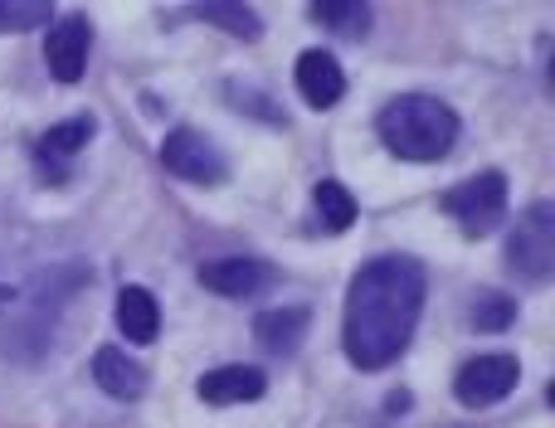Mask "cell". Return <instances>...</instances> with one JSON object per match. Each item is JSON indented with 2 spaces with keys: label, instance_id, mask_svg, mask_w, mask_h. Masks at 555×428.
<instances>
[{
  "label": "cell",
  "instance_id": "cell-1",
  "mask_svg": "<svg viewBox=\"0 0 555 428\" xmlns=\"http://www.w3.org/2000/svg\"><path fill=\"white\" fill-rule=\"evenodd\" d=\"M424 312V268L404 254H380L346 287V355L361 371L400 361Z\"/></svg>",
  "mask_w": 555,
  "mask_h": 428
},
{
  "label": "cell",
  "instance_id": "cell-2",
  "mask_svg": "<svg viewBox=\"0 0 555 428\" xmlns=\"http://www.w3.org/2000/svg\"><path fill=\"white\" fill-rule=\"evenodd\" d=\"M375 132L400 161H439L459 142V113L429 93H404L380 107Z\"/></svg>",
  "mask_w": 555,
  "mask_h": 428
},
{
  "label": "cell",
  "instance_id": "cell-3",
  "mask_svg": "<svg viewBox=\"0 0 555 428\" xmlns=\"http://www.w3.org/2000/svg\"><path fill=\"white\" fill-rule=\"evenodd\" d=\"M443 215L459 219V229L468 238H482L502 224L507 215V176L502 171H478L468 181H459L453 191H443Z\"/></svg>",
  "mask_w": 555,
  "mask_h": 428
},
{
  "label": "cell",
  "instance_id": "cell-4",
  "mask_svg": "<svg viewBox=\"0 0 555 428\" xmlns=\"http://www.w3.org/2000/svg\"><path fill=\"white\" fill-rule=\"evenodd\" d=\"M507 263H512V273H521L537 287L551 277V268H555V210L546 200L531 205V210L517 219V229L507 234Z\"/></svg>",
  "mask_w": 555,
  "mask_h": 428
},
{
  "label": "cell",
  "instance_id": "cell-5",
  "mask_svg": "<svg viewBox=\"0 0 555 428\" xmlns=\"http://www.w3.org/2000/svg\"><path fill=\"white\" fill-rule=\"evenodd\" d=\"M517 375H521V365H517V355H507V351L473 355L459 371V380H453V394H459L463 410H492V404H502L517 390Z\"/></svg>",
  "mask_w": 555,
  "mask_h": 428
},
{
  "label": "cell",
  "instance_id": "cell-6",
  "mask_svg": "<svg viewBox=\"0 0 555 428\" xmlns=\"http://www.w3.org/2000/svg\"><path fill=\"white\" fill-rule=\"evenodd\" d=\"M162 166L171 176H181V181H191V185H220L224 181L220 146H215L205 132H195V127H176V132L166 137L162 142Z\"/></svg>",
  "mask_w": 555,
  "mask_h": 428
},
{
  "label": "cell",
  "instance_id": "cell-7",
  "mask_svg": "<svg viewBox=\"0 0 555 428\" xmlns=\"http://www.w3.org/2000/svg\"><path fill=\"white\" fill-rule=\"evenodd\" d=\"M88 44H93V25H88L83 15H59L44 39L49 74H54L59 83H78L88 68Z\"/></svg>",
  "mask_w": 555,
  "mask_h": 428
},
{
  "label": "cell",
  "instance_id": "cell-8",
  "mask_svg": "<svg viewBox=\"0 0 555 428\" xmlns=\"http://www.w3.org/2000/svg\"><path fill=\"white\" fill-rule=\"evenodd\" d=\"M273 283V268L259 263V258H215V263L201 268V287L220 297H254Z\"/></svg>",
  "mask_w": 555,
  "mask_h": 428
},
{
  "label": "cell",
  "instance_id": "cell-9",
  "mask_svg": "<svg viewBox=\"0 0 555 428\" xmlns=\"http://www.w3.org/2000/svg\"><path fill=\"white\" fill-rule=\"evenodd\" d=\"M297 93L307 98V107H332L341 103L346 93V74L341 64H336V54H326V49H307L302 59H297Z\"/></svg>",
  "mask_w": 555,
  "mask_h": 428
},
{
  "label": "cell",
  "instance_id": "cell-10",
  "mask_svg": "<svg viewBox=\"0 0 555 428\" xmlns=\"http://www.w3.org/2000/svg\"><path fill=\"white\" fill-rule=\"evenodd\" d=\"M195 390L205 404H254L269 390V375L254 365H220V371H205Z\"/></svg>",
  "mask_w": 555,
  "mask_h": 428
},
{
  "label": "cell",
  "instance_id": "cell-11",
  "mask_svg": "<svg viewBox=\"0 0 555 428\" xmlns=\"http://www.w3.org/2000/svg\"><path fill=\"white\" fill-rule=\"evenodd\" d=\"M93 380H98V390H107L113 400H142V390H146V371L127 351H117V346H98Z\"/></svg>",
  "mask_w": 555,
  "mask_h": 428
},
{
  "label": "cell",
  "instance_id": "cell-12",
  "mask_svg": "<svg viewBox=\"0 0 555 428\" xmlns=\"http://www.w3.org/2000/svg\"><path fill=\"white\" fill-rule=\"evenodd\" d=\"M166 25H181V20H201V25H220L230 29L234 39H259L263 35V20L254 15L244 0H215V5H191V10H171L162 15Z\"/></svg>",
  "mask_w": 555,
  "mask_h": 428
},
{
  "label": "cell",
  "instance_id": "cell-13",
  "mask_svg": "<svg viewBox=\"0 0 555 428\" xmlns=\"http://www.w3.org/2000/svg\"><path fill=\"white\" fill-rule=\"evenodd\" d=\"M307 322H312V312H307V307H273V312H259L254 336H259L263 351L293 355L297 346H302V336H307Z\"/></svg>",
  "mask_w": 555,
  "mask_h": 428
},
{
  "label": "cell",
  "instance_id": "cell-14",
  "mask_svg": "<svg viewBox=\"0 0 555 428\" xmlns=\"http://www.w3.org/2000/svg\"><path fill=\"white\" fill-rule=\"evenodd\" d=\"M93 132H98V122L88 113L68 117V122H59V127H49V132L35 142L39 166H44V171H49V166H68L88 142H93Z\"/></svg>",
  "mask_w": 555,
  "mask_h": 428
},
{
  "label": "cell",
  "instance_id": "cell-15",
  "mask_svg": "<svg viewBox=\"0 0 555 428\" xmlns=\"http://www.w3.org/2000/svg\"><path fill=\"white\" fill-rule=\"evenodd\" d=\"M117 326H122V336L137 346L156 341V332H162V307H156V297L146 293V287H122V293H117Z\"/></svg>",
  "mask_w": 555,
  "mask_h": 428
},
{
  "label": "cell",
  "instance_id": "cell-16",
  "mask_svg": "<svg viewBox=\"0 0 555 428\" xmlns=\"http://www.w3.org/2000/svg\"><path fill=\"white\" fill-rule=\"evenodd\" d=\"M312 205H317V219H322L326 234H346L356 224V195L346 191L341 181H322L312 191Z\"/></svg>",
  "mask_w": 555,
  "mask_h": 428
},
{
  "label": "cell",
  "instance_id": "cell-17",
  "mask_svg": "<svg viewBox=\"0 0 555 428\" xmlns=\"http://www.w3.org/2000/svg\"><path fill=\"white\" fill-rule=\"evenodd\" d=\"M307 15H312L317 25L341 29V35H356V39L371 29V5H361V0H341V5H312Z\"/></svg>",
  "mask_w": 555,
  "mask_h": 428
},
{
  "label": "cell",
  "instance_id": "cell-18",
  "mask_svg": "<svg viewBox=\"0 0 555 428\" xmlns=\"http://www.w3.org/2000/svg\"><path fill=\"white\" fill-rule=\"evenodd\" d=\"M54 10L44 0H0V35H20V29H49Z\"/></svg>",
  "mask_w": 555,
  "mask_h": 428
},
{
  "label": "cell",
  "instance_id": "cell-19",
  "mask_svg": "<svg viewBox=\"0 0 555 428\" xmlns=\"http://www.w3.org/2000/svg\"><path fill=\"white\" fill-rule=\"evenodd\" d=\"M478 332H507L512 322H517V302L502 293H478L473 297V316H468Z\"/></svg>",
  "mask_w": 555,
  "mask_h": 428
}]
</instances>
